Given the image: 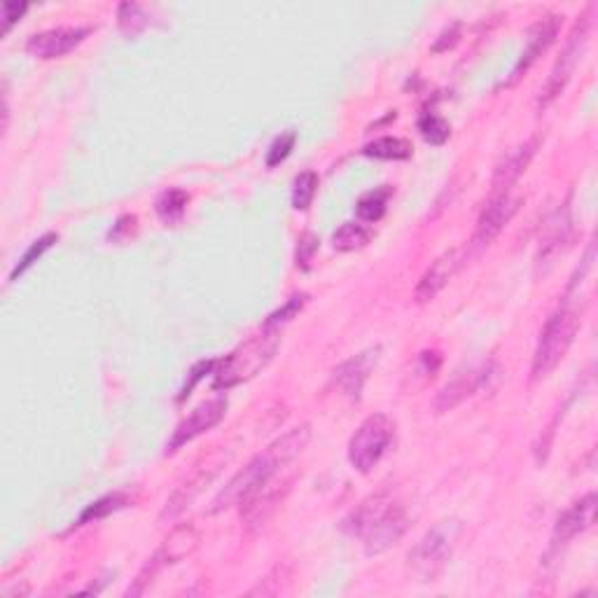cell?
Listing matches in <instances>:
<instances>
[{
    "label": "cell",
    "mask_w": 598,
    "mask_h": 598,
    "mask_svg": "<svg viewBox=\"0 0 598 598\" xmlns=\"http://www.w3.org/2000/svg\"><path fill=\"white\" fill-rule=\"evenodd\" d=\"M461 264H463V248H451L447 253L437 257V260L426 269V274L421 276L419 285H416L414 290L416 302L419 304L430 302V299L440 295V292L447 288L451 278L456 276V271L461 269Z\"/></svg>",
    "instance_id": "cell-14"
},
{
    "label": "cell",
    "mask_w": 598,
    "mask_h": 598,
    "mask_svg": "<svg viewBox=\"0 0 598 598\" xmlns=\"http://www.w3.org/2000/svg\"><path fill=\"white\" fill-rule=\"evenodd\" d=\"M187 204H190V194L185 190H178V187H171V190H164L159 194L155 201V211L166 225H176V222L183 220Z\"/></svg>",
    "instance_id": "cell-20"
},
{
    "label": "cell",
    "mask_w": 598,
    "mask_h": 598,
    "mask_svg": "<svg viewBox=\"0 0 598 598\" xmlns=\"http://www.w3.org/2000/svg\"><path fill=\"white\" fill-rule=\"evenodd\" d=\"M589 12H591V8L584 12V15L580 17V22L575 24V29L570 31L568 43H566V47H563L561 57L556 59L552 73H549L547 82L542 85L540 96H538L540 108L552 106V103L563 94V89L568 87L570 78H573L575 68H577V64H580L582 54H584V50H587V43H589V26H591Z\"/></svg>",
    "instance_id": "cell-7"
},
{
    "label": "cell",
    "mask_w": 598,
    "mask_h": 598,
    "mask_svg": "<svg viewBox=\"0 0 598 598\" xmlns=\"http://www.w3.org/2000/svg\"><path fill=\"white\" fill-rule=\"evenodd\" d=\"M395 437V423L386 414H372L360 423L349 442V461L360 475H370L386 456Z\"/></svg>",
    "instance_id": "cell-5"
},
{
    "label": "cell",
    "mask_w": 598,
    "mask_h": 598,
    "mask_svg": "<svg viewBox=\"0 0 598 598\" xmlns=\"http://www.w3.org/2000/svg\"><path fill=\"white\" fill-rule=\"evenodd\" d=\"M215 365H218V363H215V360H206V363H199L197 367H194V370H192V381H190V384H185L183 393H180V400L187 398V395H190V391L194 388V384H197V381H199L201 377H204L206 372L215 370Z\"/></svg>",
    "instance_id": "cell-33"
},
{
    "label": "cell",
    "mask_w": 598,
    "mask_h": 598,
    "mask_svg": "<svg viewBox=\"0 0 598 598\" xmlns=\"http://www.w3.org/2000/svg\"><path fill=\"white\" fill-rule=\"evenodd\" d=\"M388 199H391V190H388V187H379V190L363 194L356 204L358 218L363 222H379L388 208Z\"/></svg>",
    "instance_id": "cell-22"
},
{
    "label": "cell",
    "mask_w": 598,
    "mask_h": 598,
    "mask_svg": "<svg viewBox=\"0 0 598 598\" xmlns=\"http://www.w3.org/2000/svg\"><path fill=\"white\" fill-rule=\"evenodd\" d=\"M29 10V5H19V3H3V33H10L12 24L17 22L24 12Z\"/></svg>",
    "instance_id": "cell-32"
},
{
    "label": "cell",
    "mask_w": 598,
    "mask_h": 598,
    "mask_svg": "<svg viewBox=\"0 0 598 598\" xmlns=\"http://www.w3.org/2000/svg\"><path fill=\"white\" fill-rule=\"evenodd\" d=\"M409 528V517L405 505L393 500L386 493L365 500L351 517L344 521V531L353 538L363 540L365 552L370 556L384 554L402 540Z\"/></svg>",
    "instance_id": "cell-2"
},
{
    "label": "cell",
    "mask_w": 598,
    "mask_h": 598,
    "mask_svg": "<svg viewBox=\"0 0 598 598\" xmlns=\"http://www.w3.org/2000/svg\"><path fill=\"white\" fill-rule=\"evenodd\" d=\"M278 346H281V337H278V330L274 328H264L260 335L250 337L248 342H243L239 349H234L227 358H222L215 365L213 388L229 391V388L255 379L274 360Z\"/></svg>",
    "instance_id": "cell-4"
},
{
    "label": "cell",
    "mask_w": 598,
    "mask_h": 598,
    "mask_svg": "<svg viewBox=\"0 0 598 598\" xmlns=\"http://www.w3.org/2000/svg\"><path fill=\"white\" fill-rule=\"evenodd\" d=\"M218 470H220V463H213V461H206L204 465H199V468L194 470L192 475L187 477L176 491H173L169 503H166L164 517H176V514L183 512L185 507L190 505L201 491H204V486L211 482L215 475H218Z\"/></svg>",
    "instance_id": "cell-17"
},
{
    "label": "cell",
    "mask_w": 598,
    "mask_h": 598,
    "mask_svg": "<svg viewBox=\"0 0 598 598\" xmlns=\"http://www.w3.org/2000/svg\"><path fill=\"white\" fill-rule=\"evenodd\" d=\"M311 440V426L292 428L262 454H257L246 468L236 472L229 484L213 500L211 512H222L227 507L243 505V517L250 526L262 524L274 512L278 500L290 486V465L302 456Z\"/></svg>",
    "instance_id": "cell-1"
},
{
    "label": "cell",
    "mask_w": 598,
    "mask_h": 598,
    "mask_svg": "<svg viewBox=\"0 0 598 598\" xmlns=\"http://www.w3.org/2000/svg\"><path fill=\"white\" fill-rule=\"evenodd\" d=\"M575 299L566 295L561 307L549 316V321L540 332L538 346H535V353H533V365H531L533 384L547 379L549 374L559 367L561 360L566 358L568 349L575 342L577 330H580L582 325V311L577 307Z\"/></svg>",
    "instance_id": "cell-3"
},
{
    "label": "cell",
    "mask_w": 598,
    "mask_h": 598,
    "mask_svg": "<svg viewBox=\"0 0 598 598\" xmlns=\"http://www.w3.org/2000/svg\"><path fill=\"white\" fill-rule=\"evenodd\" d=\"M458 38H461V24H451L449 29H444L440 33V38L435 40L433 45V52L440 54V52H447L449 47H454L458 43Z\"/></svg>",
    "instance_id": "cell-31"
},
{
    "label": "cell",
    "mask_w": 598,
    "mask_h": 598,
    "mask_svg": "<svg viewBox=\"0 0 598 598\" xmlns=\"http://www.w3.org/2000/svg\"><path fill=\"white\" fill-rule=\"evenodd\" d=\"M304 304H307V295H295V297H290L288 299V304H285L283 309H278L276 314H271L269 318H267V323H264V328H278V325H283V323H288L292 316L295 314H299V311H302V307Z\"/></svg>",
    "instance_id": "cell-29"
},
{
    "label": "cell",
    "mask_w": 598,
    "mask_h": 598,
    "mask_svg": "<svg viewBox=\"0 0 598 598\" xmlns=\"http://www.w3.org/2000/svg\"><path fill=\"white\" fill-rule=\"evenodd\" d=\"M318 192V173L316 171H302L295 178L292 185V208L295 211H307Z\"/></svg>",
    "instance_id": "cell-26"
},
{
    "label": "cell",
    "mask_w": 598,
    "mask_h": 598,
    "mask_svg": "<svg viewBox=\"0 0 598 598\" xmlns=\"http://www.w3.org/2000/svg\"><path fill=\"white\" fill-rule=\"evenodd\" d=\"M419 131H421L423 141L430 145H444L451 136L449 122L435 113H423L419 117Z\"/></svg>",
    "instance_id": "cell-27"
},
{
    "label": "cell",
    "mask_w": 598,
    "mask_h": 598,
    "mask_svg": "<svg viewBox=\"0 0 598 598\" xmlns=\"http://www.w3.org/2000/svg\"><path fill=\"white\" fill-rule=\"evenodd\" d=\"M412 143L405 141V138H395V136H384L377 138V141L367 143L363 148L365 157L372 159H384V162H402V159L412 157Z\"/></svg>",
    "instance_id": "cell-19"
},
{
    "label": "cell",
    "mask_w": 598,
    "mask_h": 598,
    "mask_svg": "<svg viewBox=\"0 0 598 598\" xmlns=\"http://www.w3.org/2000/svg\"><path fill=\"white\" fill-rule=\"evenodd\" d=\"M59 241V236L54 234V232H47V234H43L40 236V239H36L31 243V248L26 250V253L22 255V260H19L17 264H15V269H12V274H10V281H17L19 276L22 274H26V271H29L33 264H36L40 257H43L47 250H50L54 243Z\"/></svg>",
    "instance_id": "cell-25"
},
{
    "label": "cell",
    "mask_w": 598,
    "mask_h": 598,
    "mask_svg": "<svg viewBox=\"0 0 598 598\" xmlns=\"http://www.w3.org/2000/svg\"><path fill=\"white\" fill-rule=\"evenodd\" d=\"M372 239V229L360 225V222H344L342 227L332 234V248L339 253H351V250L365 248Z\"/></svg>",
    "instance_id": "cell-21"
},
{
    "label": "cell",
    "mask_w": 598,
    "mask_h": 598,
    "mask_svg": "<svg viewBox=\"0 0 598 598\" xmlns=\"http://www.w3.org/2000/svg\"><path fill=\"white\" fill-rule=\"evenodd\" d=\"M596 517V493H587V496L577 500L568 507L566 512L556 519L554 535H552V549H559L568 545L570 540L589 531Z\"/></svg>",
    "instance_id": "cell-15"
},
{
    "label": "cell",
    "mask_w": 598,
    "mask_h": 598,
    "mask_svg": "<svg viewBox=\"0 0 598 598\" xmlns=\"http://www.w3.org/2000/svg\"><path fill=\"white\" fill-rule=\"evenodd\" d=\"M197 545H199V531L194 528V524H183V526L173 528V531L164 538L162 547H159L157 552L150 556L141 573H138L136 582L127 589V596L145 594L150 584L155 582V577L162 573L164 568L176 566L178 561L187 559V556L197 549Z\"/></svg>",
    "instance_id": "cell-6"
},
{
    "label": "cell",
    "mask_w": 598,
    "mask_h": 598,
    "mask_svg": "<svg viewBox=\"0 0 598 598\" xmlns=\"http://www.w3.org/2000/svg\"><path fill=\"white\" fill-rule=\"evenodd\" d=\"M374 363H377V351H365L339 365L335 370V384L339 386V391L353 400H358Z\"/></svg>",
    "instance_id": "cell-16"
},
{
    "label": "cell",
    "mask_w": 598,
    "mask_h": 598,
    "mask_svg": "<svg viewBox=\"0 0 598 598\" xmlns=\"http://www.w3.org/2000/svg\"><path fill=\"white\" fill-rule=\"evenodd\" d=\"M491 379L493 381L500 379V367L496 363H486L482 367H477V370L456 374V377L451 379L440 393H437L435 412L437 414L451 412V409L461 405L463 400H468L470 395L482 391V388H491V384H489Z\"/></svg>",
    "instance_id": "cell-10"
},
{
    "label": "cell",
    "mask_w": 598,
    "mask_h": 598,
    "mask_svg": "<svg viewBox=\"0 0 598 598\" xmlns=\"http://www.w3.org/2000/svg\"><path fill=\"white\" fill-rule=\"evenodd\" d=\"M225 414H227L225 398H215L204 402V405H199L176 430H173V437L169 440V444H166V454H176L180 447H185V444L192 442L194 437L208 433V430L218 426V423L225 419Z\"/></svg>",
    "instance_id": "cell-13"
},
{
    "label": "cell",
    "mask_w": 598,
    "mask_h": 598,
    "mask_svg": "<svg viewBox=\"0 0 598 598\" xmlns=\"http://www.w3.org/2000/svg\"><path fill=\"white\" fill-rule=\"evenodd\" d=\"M538 138H531V141L521 145L514 152H510L503 162L498 164L496 176H493V192H503V190H512V185L524 176V171L531 164V159L535 155V148H538Z\"/></svg>",
    "instance_id": "cell-18"
},
{
    "label": "cell",
    "mask_w": 598,
    "mask_h": 598,
    "mask_svg": "<svg viewBox=\"0 0 598 598\" xmlns=\"http://www.w3.org/2000/svg\"><path fill=\"white\" fill-rule=\"evenodd\" d=\"M561 19L563 17H559V15H547V17L538 19V22L531 26V31H528V38H526V47H524V52H521L517 66L512 68L510 78L500 82L498 87H512L514 82H519L521 78H524L528 68H531L535 61H538L542 54L549 50V45H552L556 36H559Z\"/></svg>",
    "instance_id": "cell-11"
},
{
    "label": "cell",
    "mask_w": 598,
    "mask_h": 598,
    "mask_svg": "<svg viewBox=\"0 0 598 598\" xmlns=\"http://www.w3.org/2000/svg\"><path fill=\"white\" fill-rule=\"evenodd\" d=\"M321 246V241L316 239L314 234H302L297 239V267L299 269H309L311 260H314V253Z\"/></svg>",
    "instance_id": "cell-30"
},
{
    "label": "cell",
    "mask_w": 598,
    "mask_h": 598,
    "mask_svg": "<svg viewBox=\"0 0 598 598\" xmlns=\"http://www.w3.org/2000/svg\"><path fill=\"white\" fill-rule=\"evenodd\" d=\"M521 206V197L512 194V190L493 192L491 199L486 201L482 213H479L475 236H472V248L484 250L491 246V241L510 225V220L517 215Z\"/></svg>",
    "instance_id": "cell-9"
},
{
    "label": "cell",
    "mask_w": 598,
    "mask_h": 598,
    "mask_svg": "<svg viewBox=\"0 0 598 598\" xmlns=\"http://www.w3.org/2000/svg\"><path fill=\"white\" fill-rule=\"evenodd\" d=\"M127 503H129V498L124 496V493H110V496H103L80 514L78 524H75V526H85V524H92V521L106 519L108 514H113L117 510H122V507H127Z\"/></svg>",
    "instance_id": "cell-23"
},
{
    "label": "cell",
    "mask_w": 598,
    "mask_h": 598,
    "mask_svg": "<svg viewBox=\"0 0 598 598\" xmlns=\"http://www.w3.org/2000/svg\"><path fill=\"white\" fill-rule=\"evenodd\" d=\"M295 143H297V134L292 129L285 131V134H281V136H276L274 143H271L269 150H267V166H269V169H274V166L285 162V159L290 157V152L295 150Z\"/></svg>",
    "instance_id": "cell-28"
},
{
    "label": "cell",
    "mask_w": 598,
    "mask_h": 598,
    "mask_svg": "<svg viewBox=\"0 0 598 598\" xmlns=\"http://www.w3.org/2000/svg\"><path fill=\"white\" fill-rule=\"evenodd\" d=\"M117 19H120V31L124 36L134 38L138 33L148 29L150 17L138 3H122L120 10H117Z\"/></svg>",
    "instance_id": "cell-24"
},
{
    "label": "cell",
    "mask_w": 598,
    "mask_h": 598,
    "mask_svg": "<svg viewBox=\"0 0 598 598\" xmlns=\"http://www.w3.org/2000/svg\"><path fill=\"white\" fill-rule=\"evenodd\" d=\"M92 33L89 26H59V29L33 33L26 43V52L38 59H61L71 54Z\"/></svg>",
    "instance_id": "cell-12"
},
{
    "label": "cell",
    "mask_w": 598,
    "mask_h": 598,
    "mask_svg": "<svg viewBox=\"0 0 598 598\" xmlns=\"http://www.w3.org/2000/svg\"><path fill=\"white\" fill-rule=\"evenodd\" d=\"M456 533V521H442L433 531L423 535L412 552H409V563H412V568L426 582H435V577H440L442 570L447 568L451 552H454Z\"/></svg>",
    "instance_id": "cell-8"
}]
</instances>
